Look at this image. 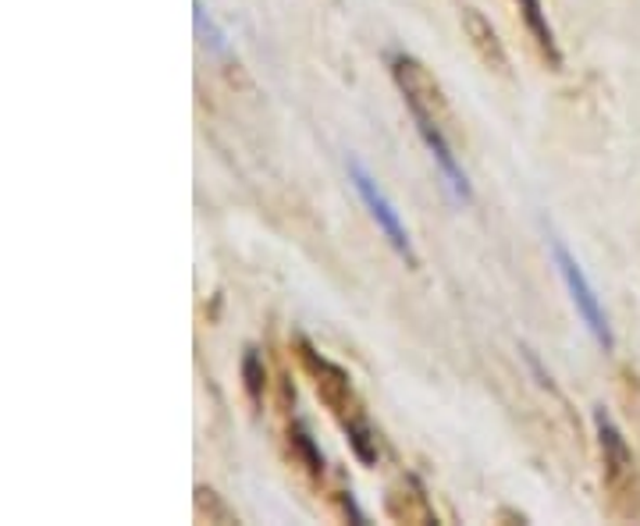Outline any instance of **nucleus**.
<instances>
[{
    "label": "nucleus",
    "mask_w": 640,
    "mask_h": 526,
    "mask_svg": "<svg viewBox=\"0 0 640 526\" xmlns=\"http://www.w3.org/2000/svg\"><path fill=\"white\" fill-rule=\"evenodd\" d=\"M388 72H392L395 86H399L402 104L409 111V118H413L417 136L424 139V146L431 153L434 168L441 171L448 192H452L459 203H470L473 185L463 171V164H459V157H456L452 143H448V107H445L438 82L431 79V72L424 68V64L409 54H388Z\"/></svg>",
    "instance_id": "f257e3e1"
},
{
    "label": "nucleus",
    "mask_w": 640,
    "mask_h": 526,
    "mask_svg": "<svg viewBox=\"0 0 640 526\" xmlns=\"http://www.w3.org/2000/svg\"><path fill=\"white\" fill-rule=\"evenodd\" d=\"M292 349H296V359H299L306 381H310V388L317 392V399L324 402L331 420H335L345 438H349V448L356 452V459H360L363 466H374L381 456V438H377L374 420H370L367 406L360 399V392H356L353 377L345 374L335 359H328L324 352H320L313 342H306L303 335L292 338Z\"/></svg>",
    "instance_id": "f03ea898"
},
{
    "label": "nucleus",
    "mask_w": 640,
    "mask_h": 526,
    "mask_svg": "<svg viewBox=\"0 0 640 526\" xmlns=\"http://www.w3.org/2000/svg\"><path fill=\"white\" fill-rule=\"evenodd\" d=\"M594 431H598V448H601V477H605V491L612 498V509L623 512V516H630V512H637V502H640L633 452L605 409H598L594 413Z\"/></svg>",
    "instance_id": "7ed1b4c3"
},
{
    "label": "nucleus",
    "mask_w": 640,
    "mask_h": 526,
    "mask_svg": "<svg viewBox=\"0 0 640 526\" xmlns=\"http://www.w3.org/2000/svg\"><path fill=\"white\" fill-rule=\"evenodd\" d=\"M548 249H552V264H555V271L562 278V285H566V295H569L576 317L584 320V328L591 331V338L609 352L612 345H616V338H612L609 313H605V306H601V299H598L591 278L584 274L580 260H576V256L566 249V242H562V239H555V235L548 239Z\"/></svg>",
    "instance_id": "20e7f679"
},
{
    "label": "nucleus",
    "mask_w": 640,
    "mask_h": 526,
    "mask_svg": "<svg viewBox=\"0 0 640 526\" xmlns=\"http://www.w3.org/2000/svg\"><path fill=\"white\" fill-rule=\"evenodd\" d=\"M345 171H349V182H353V189H356V196H360V203L367 207V214H370V221L377 224V232L384 235V242L395 249V256L406 264V267H413L417 271V249H413V239H409V228H406V221H402V214L395 210V203L388 200V192H384L381 185H377V178L370 175L367 168L356 157H349L345 161Z\"/></svg>",
    "instance_id": "39448f33"
},
{
    "label": "nucleus",
    "mask_w": 640,
    "mask_h": 526,
    "mask_svg": "<svg viewBox=\"0 0 640 526\" xmlns=\"http://www.w3.org/2000/svg\"><path fill=\"white\" fill-rule=\"evenodd\" d=\"M512 4H516L523 29H527L530 43H534L537 54H541V61H545L552 72H562V47H559V40H555L552 22H548L545 4H541V0H512Z\"/></svg>",
    "instance_id": "423d86ee"
},
{
    "label": "nucleus",
    "mask_w": 640,
    "mask_h": 526,
    "mask_svg": "<svg viewBox=\"0 0 640 526\" xmlns=\"http://www.w3.org/2000/svg\"><path fill=\"white\" fill-rule=\"evenodd\" d=\"M463 29L470 36L473 50H477L481 61L488 64V68H495V72H505L509 68V57H505V50H502V40H498V33L491 29V22L484 18L477 8H463Z\"/></svg>",
    "instance_id": "0eeeda50"
},
{
    "label": "nucleus",
    "mask_w": 640,
    "mask_h": 526,
    "mask_svg": "<svg viewBox=\"0 0 640 526\" xmlns=\"http://www.w3.org/2000/svg\"><path fill=\"white\" fill-rule=\"evenodd\" d=\"M392 502H402V509L388 512L392 519H406V523H438V516H434V509L427 502V491L420 487L417 477H402L399 484L388 491V505Z\"/></svg>",
    "instance_id": "6e6552de"
},
{
    "label": "nucleus",
    "mask_w": 640,
    "mask_h": 526,
    "mask_svg": "<svg viewBox=\"0 0 640 526\" xmlns=\"http://www.w3.org/2000/svg\"><path fill=\"white\" fill-rule=\"evenodd\" d=\"M285 434H289V448H292V459L310 473L313 480L324 477V456H320L317 441L310 438V431L303 427L296 420H285Z\"/></svg>",
    "instance_id": "1a4fd4ad"
},
{
    "label": "nucleus",
    "mask_w": 640,
    "mask_h": 526,
    "mask_svg": "<svg viewBox=\"0 0 640 526\" xmlns=\"http://www.w3.org/2000/svg\"><path fill=\"white\" fill-rule=\"evenodd\" d=\"M192 18H196V36L210 54H228V36L221 33V25L210 18V11L203 8V0H192Z\"/></svg>",
    "instance_id": "9d476101"
},
{
    "label": "nucleus",
    "mask_w": 640,
    "mask_h": 526,
    "mask_svg": "<svg viewBox=\"0 0 640 526\" xmlns=\"http://www.w3.org/2000/svg\"><path fill=\"white\" fill-rule=\"evenodd\" d=\"M196 516L207 523H239V516L221 502L214 487H196Z\"/></svg>",
    "instance_id": "9b49d317"
},
{
    "label": "nucleus",
    "mask_w": 640,
    "mask_h": 526,
    "mask_svg": "<svg viewBox=\"0 0 640 526\" xmlns=\"http://www.w3.org/2000/svg\"><path fill=\"white\" fill-rule=\"evenodd\" d=\"M242 381H246V392H249V399L253 402H260L264 399V388H267V370L260 363V352L246 349V356H242Z\"/></svg>",
    "instance_id": "f8f14e48"
}]
</instances>
